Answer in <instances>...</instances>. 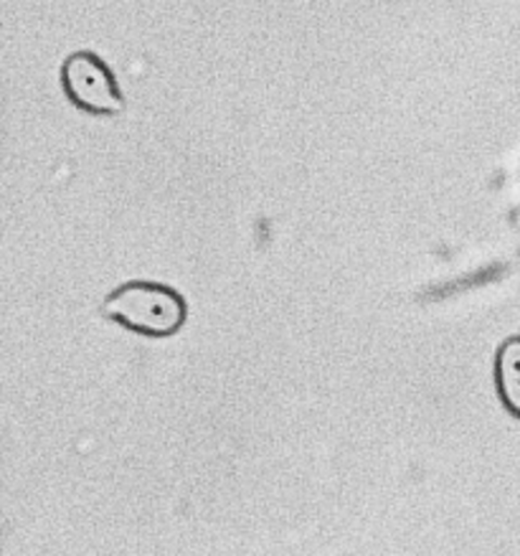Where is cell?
<instances>
[{
    "instance_id": "cell-1",
    "label": "cell",
    "mask_w": 520,
    "mask_h": 556,
    "mask_svg": "<svg viewBox=\"0 0 520 556\" xmlns=\"http://www.w3.org/2000/svg\"><path fill=\"white\" fill-rule=\"evenodd\" d=\"M104 318L142 336H173L186 320V303L173 288L157 282H127L102 303Z\"/></svg>"
},
{
    "instance_id": "cell-2",
    "label": "cell",
    "mask_w": 520,
    "mask_h": 556,
    "mask_svg": "<svg viewBox=\"0 0 520 556\" xmlns=\"http://www.w3.org/2000/svg\"><path fill=\"white\" fill-rule=\"evenodd\" d=\"M62 85L69 100L92 115H117L125 97L110 66L94 51H74L62 66Z\"/></svg>"
},
{
    "instance_id": "cell-3",
    "label": "cell",
    "mask_w": 520,
    "mask_h": 556,
    "mask_svg": "<svg viewBox=\"0 0 520 556\" xmlns=\"http://www.w3.org/2000/svg\"><path fill=\"white\" fill-rule=\"evenodd\" d=\"M495 387L503 407L520 419V336H512L497 349Z\"/></svg>"
}]
</instances>
